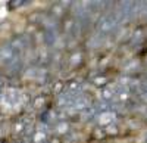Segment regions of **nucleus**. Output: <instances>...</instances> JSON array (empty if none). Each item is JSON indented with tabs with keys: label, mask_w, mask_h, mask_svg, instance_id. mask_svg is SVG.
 Returning <instances> with one entry per match:
<instances>
[{
	"label": "nucleus",
	"mask_w": 147,
	"mask_h": 143,
	"mask_svg": "<svg viewBox=\"0 0 147 143\" xmlns=\"http://www.w3.org/2000/svg\"><path fill=\"white\" fill-rule=\"evenodd\" d=\"M21 5H24V2H10L9 3V9H15V7L21 6Z\"/></svg>",
	"instance_id": "obj_6"
},
{
	"label": "nucleus",
	"mask_w": 147,
	"mask_h": 143,
	"mask_svg": "<svg viewBox=\"0 0 147 143\" xmlns=\"http://www.w3.org/2000/svg\"><path fill=\"white\" fill-rule=\"evenodd\" d=\"M88 106H90V98L85 96V94L77 96L75 100H74V103H72V108L77 109V111H84V109H87Z\"/></svg>",
	"instance_id": "obj_2"
},
{
	"label": "nucleus",
	"mask_w": 147,
	"mask_h": 143,
	"mask_svg": "<svg viewBox=\"0 0 147 143\" xmlns=\"http://www.w3.org/2000/svg\"><path fill=\"white\" fill-rule=\"evenodd\" d=\"M94 84L96 86H105V84H107V80L105 77H96L94 78Z\"/></svg>",
	"instance_id": "obj_4"
},
{
	"label": "nucleus",
	"mask_w": 147,
	"mask_h": 143,
	"mask_svg": "<svg viewBox=\"0 0 147 143\" xmlns=\"http://www.w3.org/2000/svg\"><path fill=\"white\" fill-rule=\"evenodd\" d=\"M24 143H28V142H24ZM30 143H31V142H30Z\"/></svg>",
	"instance_id": "obj_9"
},
{
	"label": "nucleus",
	"mask_w": 147,
	"mask_h": 143,
	"mask_svg": "<svg viewBox=\"0 0 147 143\" xmlns=\"http://www.w3.org/2000/svg\"><path fill=\"white\" fill-rule=\"evenodd\" d=\"M46 139H47L46 133H44V131H40V130H37V131L32 134L31 142H32V143H46Z\"/></svg>",
	"instance_id": "obj_3"
},
{
	"label": "nucleus",
	"mask_w": 147,
	"mask_h": 143,
	"mask_svg": "<svg viewBox=\"0 0 147 143\" xmlns=\"http://www.w3.org/2000/svg\"><path fill=\"white\" fill-rule=\"evenodd\" d=\"M0 59L7 64H10L13 59H16V49L12 44H6L0 49Z\"/></svg>",
	"instance_id": "obj_1"
},
{
	"label": "nucleus",
	"mask_w": 147,
	"mask_h": 143,
	"mask_svg": "<svg viewBox=\"0 0 147 143\" xmlns=\"http://www.w3.org/2000/svg\"><path fill=\"white\" fill-rule=\"evenodd\" d=\"M3 86H5V80H3V78H0V90L3 89Z\"/></svg>",
	"instance_id": "obj_7"
},
{
	"label": "nucleus",
	"mask_w": 147,
	"mask_h": 143,
	"mask_svg": "<svg viewBox=\"0 0 147 143\" xmlns=\"http://www.w3.org/2000/svg\"><path fill=\"white\" fill-rule=\"evenodd\" d=\"M146 143H147V142H146Z\"/></svg>",
	"instance_id": "obj_10"
},
{
	"label": "nucleus",
	"mask_w": 147,
	"mask_h": 143,
	"mask_svg": "<svg viewBox=\"0 0 147 143\" xmlns=\"http://www.w3.org/2000/svg\"><path fill=\"white\" fill-rule=\"evenodd\" d=\"M106 131H107L109 134H110V133H113V134H115V133H118V128H116L115 125L110 124V125H107V127H106Z\"/></svg>",
	"instance_id": "obj_5"
},
{
	"label": "nucleus",
	"mask_w": 147,
	"mask_h": 143,
	"mask_svg": "<svg viewBox=\"0 0 147 143\" xmlns=\"http://www.w3.org/2000/svg\"><path fill=\"white\" fill-rule=\"evenodd\" d=\"M0 143H6V142H0Z\"/></svg>",
	"instance_id": "obj_8"
}]
</instances>
